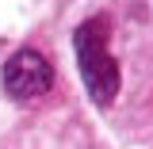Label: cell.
I'll return each mask as SVG.
<instances>
[{
    "label": "cell",
    "instance_id": "obj_2",
    "mask_svg": "<svg viewBox=\"0 0 153 149\" xmlns=\"http://www.w3.org/2000/svg\"><path fill=\"white\" fill-rule=\"evenodd\" d=\"M54 88V69L50 61L38 54V50H16L4 65V92L27 103V99H38Z\"/></svg>",
    "mask_w": 153,
    "mask_h": 149
},
{
    "label": "cell",
    "instance_id": "obj_1",
    "mask_svg": "<svg viewBox=\"0 0 153 149\" xmlns=\"http://www.w3.org/2000/svg\"><path fill=\"white\" fill-rule=\"evenodd\" d=\"M73 46H76V65H80L92 103L107 107L119 96V61L111 57V46H107V19L103 16L84 19L73 35Z\"/></svg>",
    "mask_w": 153,
    "mask_h": 149
}]
</instances>
